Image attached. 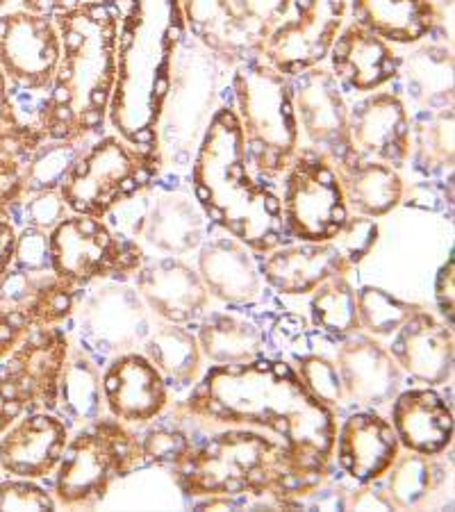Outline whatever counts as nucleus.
Returning a JSON list of instances; mask_svg holds the SVG:
<instances>
[{
  "label": "nucleus",
  "instance_id": "nucleus-1",
  "mask_svg": "<svg viewBox=\"0 0 455 512\" xmlns=\"http://www.w3.org/2000/svg\"><path fill=\"white\" fill-rule=\"evenodd\" d=\"M176 415L208 428H258L276 437L305 476L324 481L335 472L337 412L305 390L285 358H262L203 371L176 403Z\"/></svg>",
  "mask_w": 455,
  "mask_h": 512
},
{
  "label": "nucleus",
  "instance_id": "nucleus-2",
  "mask_svg": "<svg viewBox=\"0 0 455 512\" xmlns=\"http://www.w3.org/2000/svg\"><path fill=\"white\" fill-rule=\"evenodd\" d=\"M60 64L35 119L44 139L89 144L107 132L119 73V12L107 0H85L55 16Z\"/></svg>",
  "mask_w": 455,
  "mask_h": 512
},
{
  "label": "nucleus",
  "instance_id": "nucleus-3",
  "mask_svg": "<svg viewBox=\"0 0 455 512\" xmlns=\"http://www.w3.org/2000/svg\"><path fill=\"white\" fill-rule=\"evenodd\" d=\"M187 183L210 224L237 237L255 253L289 242L278 185L255 176L242 128L226 98L205 128Z\"/></svg>",
  "mask_w": 455,
  "mask_h": 512
},
{
  "label": "nucleus",
  "instance_id": "nucleus-4",
  "mask_svg": "<svg viewBox=\"0 0 455 512\" xmlns=\"http://www.w3.org/2000/svg\"><path fill=\"white\" fill-rule=\"evenodd\" d=\"M182 497H251L267 499L278 510H303V499L321 481L305 476L276 437L258 428H214L194 440L171 467Z\"/></svg>",
  "mask_w": 455,
  "mask_h": 512
},
{
  "label": "nucleus",
  "instance_id": "nucleus-5",
  "mask_svg": "<svg viewBox=\"0 0 455 512\" xmlns=\"http://www.w3.org/2000/svg\"><path fill=\"white\" fill-rule=\"evenodd\" d=\"M119 12V73L107 126L157 151V119L169 87L173 51L185 35L178 0H107ZM160 153V151H157Z\"/></svg>",
  "mask_w": 455,
  "mask_h": 512
},
{
  "label": "nucleus",
  "instance_id": "nucleus-6",
  "mask_svg": "<svg viewBox=\"0 0 455 512\" xmlns=\"http://www.w3.org/2000/svg\"><path fill=\"white\" fill-rule=\"evenodd\" d=\"M230 71L189 32L178 39L157 119V151L164 171L187 173L205 128L228 98Z\"/></svg>",
  "mask_w": 455,
  "mask_h": 512
},
{
  "label": "nucleus",
  "instance_id": "nucleus-7",
  "mask_svg": "<svg viewBox=\"0 0 455 512\" xmlns=\"http://www.w3.org/2000/svg\"><path fill=\"white\" fill-rule=\"evenodd\" d=\"M228 101L242 128L253 173L278 185L301 146L292 82L262 57H251L230 71Z\"/></svg>",
  "mask_w": 455,
  "mask_h": 512
},
{
  "label": "nucleus",
  "instance_id": "nucleus-8",
  "mask_svg": "<svg viewBox=\"0 0 455 512\" xmlns=\"http://www.w3.org/2000/svg\"><path fill=\"white\" fill-rule=\"evenodd\" d=\"M114 233L139 244L146 255L189 258L201 249L212 224L198 205L187 173L162 171L105 217Z\"/></svg>",
  "mask_w": 455,
  "mask_h": 512
},
{
  "label": "nucleus",
  "instance_id": "nucleus-9",
  "mask_svg": "<svg viewBox=\"0 0 455 512\" xmlns=\"http://www.w3.org/2000/svg\"><path fill=\"white\" fill-rule=\"evenodd\" d=\"M146 467L135 428L103 415L76 428L55 469L53 497L64 508H96L110 487Z\"/></svg>",
  "mask_w": 455,
  "mask_h": 512
},
{
  "label": "nucleus",
  "instance_id": "nucleus-10",
  "mask_svg": "<svg viewBox=\"0 0 455 512\" xmlns=\"http://www.w3.org/2000/svg\"><path fill=\"white\" fill-rule=\"evenodd\" d=\"M162 171L160 153L130 144L112 130L85 146L60 192L71 214L105 219Z\"/></svg>",
  "mask_w": 455,
  "mask_h": 512
},
{
  "label": "nucleus",
  "instance_id": "nucleus-11",
  "mask_svg": "<svg viewBox=\"0 0 455 512\" xmlns=\"http://www.w3.org/2000/svg\"><path fill=\"white\" fill-rule=\"evenodd\" d=\"M155 324L132 280L105 278L78 289L73 315L64 326L73 342L105 365L117 355L142 351Z\"/></svg>",
  "mask_w": 455,
  "mask_h": 512
},
{
  "label": "nucleus",
  "instance_id": "nucleus-12",
  "mask_svg": "<svg viewBox=\"0 0 455 512\" xmlns=\"http://www.w3.org/2000/svg\"><path fill=\"white\" fill-rule=\"evenodd\" d=\"M60 53V32L51 16L21 7L0 14V71L21 117L32 126L51 94Z\"/></svg>",
  "mask_w": 455,
  "mask_h": 512
},
{
  "label": "nucleus",
  "instance_id": "nucleus-13",
  "mask_svg": "<svg viewBox=\"0 0 455 512\" xmlns=\"http://www.w3.org/2000/svg\"><path fill=\"white\" fill-rule=\"evenodd\" d=\"M278 194L287 235L296 242H330L351 217L333 162L310 146L294 153Z\"/></svg>",
  "mask_w": 455,
  "mask_h": 512
},
{
  "label": "nucleus",
  "instance_id": "nucleus-14",
  "mask_svg": "<svg viewBox=\"0 0 455 512\" xmlns=\"http://www.w3.org/2000/svg\"><path fill=\"white\" fill-rule=\"evenodd\" d=\"M53 269L76 289L96 280H132L146 253L139 244L121 237L105 219L69 214L48 233Z\"/></svg>",
  "mask_w": 455,
  "mask_h": 512
},
{
  "label": "nucleus",
  "instance_id": "nucleus-15",
  "mask_svg": "<svg viewBox=\"0 0 455 512\" xmlns=\"http://www.w3.org/2000/svg\"><path fill=\"white\" fill-rule=\"evenodd\" d=\"M349 16V0H292L285 19L262 44V60L287 78L328 60Z\"/></svg>",
  "mask_w": 455,
  "mask_h": 512
},
{
  "label": "nucleus",
  "instance_id": "nucleus-16",
  "mask_svg": "<svg viewBox=\"0 0 455 512\" xmlns=\"http://www.w3.org/2000/svg\"><path fill=\"white\" fill-rule=\"evenodd\" d=\"M69 349L71 335L64 326H30L0 362V378L10 383L23 410L55 412Z\"/></svg>",
  "mask_w": 455,
  "mask_h": 512
},
{
  "label": "nucleus",
  "instance_id": "nucleus-17",
  "mask_svg": "<svg viewBox=\"0 0 455 512\" xmlns=\"http://www.w3.org/2000/svg\"><path fill=\"white\" fill-rule=\"evenodd\" d=\"M289 82L301 144L326 155L333 167L344 162L353 153L349 142V101L344 87L321 64L289 78Z\"/></svg>",
  "mask_w": 455,
  "mask_h": 512
},
{
  "label": "nucleus",
  "instance_id": "nucleus-18",
  "mask_svg": "<svg viewBox=\"0 0 455 512\" xmlns=\"http://www.w3.org/2000/svg\"><path fill=\"white\" fill-rule=\"evenodd\" d=\"M132 285L151 315L164 324L194 326L212 310V296L187 258L146 255L142 267L132 276Z\"/></svg>",
  "mask_w": 455,
  "mask_h": 512
},
{
  "label": "nucleus",
  "instance_id": "nucleus-19",
  "mask_svg": "<svg viewBox=\"0 0 455 512\" xmlns=\"http://www.w3.org/2000/svg\"><path fill=\"white\" fill-rule=\"evenodd\" d=\"M333 355L349 408L385 410L403 390L405 374L376 337L358 330L344 340H335Z\"/></svg>",
  "mask_w": 455,
  "mask_h": 512
},
{
  "label": "nucleus",
  "instance_id": "nucleus-20",
  "mask_svg": "<svg viewBox=\"0 0 455 512\" xmlns=\"http://www.w3.org/2000/svg\"><path fill=\"white\" fill-rule=\"evenodd\" d=\"M194 267L212 301L226 308H255L269 292L260 274L258 253L214 226L196 251Z\"/></svg>",
  "mask_w": 455,
  "mask_h": 512
},
{
  "label": "nucleus",
  "instance_id": "nucleus-21",
  "mask_svg": "<svg viewBox=\"0 0 455 512\" xmlns=\"http://www.w3.org/2000/svg\"><path fill=\"white\" fill-rule=\"evenodd\" d=\"M351 151L394 169L408 167L410 112L392 89H376L349 103Z\"/></svg>",
  "mask_w": 455,
  "mask_h": 512
},
{
  "label": "nucleus",
  "instance_id": "nucleus-22",
  "mask_svg": "<svg viewBox=\"0 0 455 512\" xmlns=\"http://www.w3.org/2000/svg\"><path fill=\"white\" fill-rule=\"evenodd\" d=\"M390 89L403 98L410 114L453 107V41L444 21L401 57L399 73L390 82Z\"/></svg>",
  "mask_w": 455,
  "mask_h": 512
},
{
  "label": "nucleus",
  "instance_id": "nucleus-23",
  "mask_svg": "<svg viewBox=\"0 0 455 512\" xmlns=\"http://www.w3.org/2000/svg\"><path fill=\"white\" fill-rule=\"evenodd\" d=\"M390 417L380 410H353L337 424L333 465L353 483H374L401 453Z\"/></svg>",
  "mask_w": 455,
  "mask_h": 512
},
{
  "label": "nucleus",
  "instance_id": "nucleus-24",
  "mask_svg": "<svg viewBox=\"0 0 455 512\" xmlns=\"http://www.w3.org/2000/svg\"><path fill=\"white\" fill-rule=\"evenodd\" d=\"M107 415L128 426H146L164 415L171 392L160 371L142 351L117 355L103 365Z\"/></svg>",
  "mask_w": 455,
  "mask_h": 512
},
{
  "label": "nucleus",
  "instance_id": "nucleus-25",
  "mask_svg": "<svg viewBox=\"0 0 455 512\" xmlns=\"http://www.w3.org/2000/svg\"><path fill=\"white\" fill-rule=\"evenodd\" d=\"M69 437L71 428L57 412H23L0 435V469L30 481L48 478L60 465Z\"/></svg>",
  "mask_w": 455,
  "mask_h": 512
},
{
  "label": "nucleus",
  "instance_id": "nucleus-26",
  "mask_svg": "<svg viewBox=\"0 0 455 512\" xmlns=\"http://www.w3.org/2000/svg\"><path fill=\"white\" fill-rule=\"evenodd\" d=\"M387 351L410 381L426 387L451 383L455 340L453 326L421 308L390 337Z\"/></svg>",
  "mask_w": 455,
  "mask_h": 512
},
{
  "label": "nucleus",
  "instance_id": "nucleus-27",
  "mask_svg": "<svg viewBox=\"0 0 455 512\" xmlns=\"http://www.w3.org/2000/svg\"><path fill=\"white\" fill-rule=\"evenodd\" d=\"M264 283L278 296H308L330 276H351V267L337 244L330 242H289L267 253H258Z\"/></svg>",
  "mask_w": 455,
  "mask_h": 512
},
{
  "label": "nucleus",
  "instance_id": "nucleus-28",
  "mask_svg": "<svg viewBox=\"0 0 455 512\" xmlns=\"http://www.w3.org/2000/svg\"><path fill=\"white\" fill-rule=\"evenodd\" d=\"M328 62L344 92L371 94L396 78L401 55L385 39L349 21L330 46Z\"/></svg>",
  "mask_w": 455,
  "mask_h": 512
},
{
  "label": "nucleus",
  "instance_id": "nucleus-29",
  "mask_svg": "<svg viewBox=\"0 0 455 512\" xmlns=\"http://www.w3.org/2000/svg\"><path fill=\"white\" fill-rule=\"evenodd\" d=\"M390 421L401 449L442 456L453 444V406L437 387H408L390 403Z\"/></svg>",
  "mask_w": 455,
  "mask_h": 512
},
{
  "label": "nucleus",
  "instance_id": "nucleus-30",
  "mask_svg": "<svg viewBox=\"0 0 455 512\" xmlns=\"http://www.w3.org/2000/svg\"><path fill=\"white\" fill-rule=\"evenodd\" d=\"M78 289L53 264L37 269L12 267L0 278V305L28 319L30 326H64L73 315Z\"/></svg>",
  "mask_w": 455,
  "mask_h": 512
},
{
  "label": "nucleus",
  "instance_id": "nucleus-31",
  "mask_svg": "<svg viewBox=\"0 0 455 512\" xmlns=\"http://www.w3.org/2000/svg\"><path fill=\"white\" fill-rule=\"evenodd\" d=\"M178 5L189 35L228 69L262 55L264 41L246 26L230 0H178Z\"/></svg>",
  "mask_w": 455,
  "mask_h": 512
},
{
  "label": "nucleus",
  "instance_id": "nucleus-32",
  "mask_svg": "<svg viewBox=\"0 0 455 512\" xmlns=\"http://www.w3.org/2000/svg\"><path fill=\"white\" fill-rule=\"evenodd\" d=\"M194 333L203 360L212 367L246 365L269 355L267 328L258 319L239 312V308L205 312L194 324Z\"/></svg>",
  "mask_w": 455,
  "mask_h": 512
},
{
  "label": "nucleus",
  "instance_id": "nucleus-33",
  "mask_svg": "<svg viewBox=\"0 0 455 512\" xmlns=\"http://www.w3.org/2000/svg\"><path fill=\"white\" fill-rule=\"evenodd\" d=\"M351 21L392 46H412L444 21L435 0H349Z\"/></svg>",
  "mask_w": 455,
  "mask_h": 512
},
{
  "label": "nucleus",
  "instance_id": "nucleus-34",
  "mask_svg": "<svg viewBox=\"0 0 455 512\" xmlns=\"http://www.w3.org/2000/svg\"><path fill=\"white\" fill-rule=\"evenodd\" d=\"M335 171L351 214L380 219L401 205L405 183L401 171L390 164L351 153L335 164Z\"/></svg>",
  "mask_w": 455,
  "mask_h": 512
},
{
  "label": "nucleus",
  "instance_id": "nucleus-35",
  "mask_svg": "<svg viewBox=\"0 0 455 512\" xmlns=\"http://www.w3.org/2000/svg\"><path fill=\"white\" fill-rule=\"evenodd\" d=\"M142 353L160 371L169 392L182 399L203 376V353L192 326L157 321L146 337Z\"/></svg>",
  "mask_w": 455,
  "mask_h": 512
},
{
  "label": "nucleus",
  "instance_id": "nucleus-36",
  "mask_svg": "<svg viewBox=\"0 0 455 512\" xmlns=\"http://www.w3.org/2000/svg\"><path fill=\"white\" fill-rule=\"evenodd\" d=\"M55 412L69 424V428H80L107 415L103 394V365H98L73 340L60 378Z\"/></svg>",
  "mask_w": 455,
  "mask_h": 512
},
{
  "label": "nucleus",
  "instance_id": "nucleus-37",
  "mask_svg": "<svg viewBox=\"0 0 455 512\" xmlns=\"http://www.w3.org/2000/svg\"><path fill=\"white\" fill-rule=\"evenodd\" d=\"M408 164L424 180L453 178L455 164V112L424 110L410 114Z\"/></svg>",
  "mask_w": 455,
  "mask_h": 512
},
{
  "label": "nucleus",
  "instance_id": "nucleus-38",
  "mask_svg": "<svg viewBox=\"0 0 455 512\" xmlns=\"http://www.w3.org/2000/svg\"><path fill=\"white\" fill-rule=\"evenodd\" d=\"M446 478H451V467L446 469L440 456H424L405 449L380 478V483L394 510H421L433 506V499L442 492Z\"/></svg>",
  "mask_w": 455,
  "mask_h": 512
},
{
  "label": "nucleus",
  "instance_id": "nucleus-39",
  "mask_svg": "<svg viewBox=\"0 0 455 512\" xmlns=\"http://www.w3.org/2000/svg\"><path fill=\"white\" fill-rule=\"evenodd\" d=\"M314 335H317V330L310 326L301 337H296V340L278 355L292 362L303 387L314 396V399L321 401L328 408H333L337 412V417H342L344 412L349 410V406H346L344 401L342 378H339V369L333 355L335 342L330 346V351L314 349Z\"/></svg>",
  "mask_w": 455,
  "mask_h": 512
},
{
  "label": "nucleus",
  "instance_id": "nucleus-40",
  "mask_svg": "<svg viewBox=\"0 0 455 512\" xmlns=\"http://www.w3.org/2000/svg\"><path fill=\"white\" fill-rule=\"evenodd\" d=\"M310 326L330 340L358 333V299L349 276H330L310 292Z\"/></svg>",
  "mask_w": 455,
  "mask_h": 512
},
{
  "label": "nucleus",
  "instance_id": "nucleus-41",
  "mask_svg": "<svg viewBox=\"0 0 455 512\" xmlns=\"http://www.w3.org/2000/svg\"><path fill=\"white\" fill-rule=\"evenodd\" d=\"M85 146L87 144L44 139L37 146V151L30 155L28 162L23 164L21 196L39 192H60L73 164L80 158V153L85 151Z\"/></svg>",
  "mask_w": 455,
  "mask_h": 512
},
{
  "label": "nucleus",
  "instance_id": "nucleus-42",
  "mask_svg": "<svg viewBox=\"0 0 455 512\" xmlns=\"http://www.w3.org/2000/svg\"><path fill=\"white\" fill-rule=\"evenodd\" d=\"M355 299H358L360 330L376 340L392 337L405 321L421 310L419 303L405 301L378 285H362L355 289Z\"/></svg>",
  "mask_w": 455,
  "mask_h": 512
},
{
  "label": "nucleus",
  "instance_id": "nucleus-43",
  "mask_svg": "<svg viewBox=\"0 0 455 512\" xmlns=\"http://www.w3.org/2000/svg\"><path fill=\"white\" fill-rule=\"evenodd\" d=\"M144 428L146 431L139 433V442H142L146 465H162L169 469L176 467L194 442L187 428L182 426V417L178 415H160Z\"/></svg>",
  "mask_w": 455,
  "mask_h": 512
},
{
  "label": "nucleus",
  "instance_id": "nucleus-44",
  "mask_svg": "<svg viewBox=\"0 0 455 512\" xmlns=\"http://www.w3.org/2000/svg\"><path fill=\"white\" fill-rule=\"evenodd\" d=\"M41 142H44V135L37 126L21 117L7 87L5 73L0 71V155L26 164Z\"/></svg>",
  "mask_w": 455,
  "mask_h": 512
},
{
  "label": "nucleus",
  "instance_id": "nucleus-45",
  "mask_svg": "<svg viewBox=\"0 0 455 512\" xmlns=\"http://www.w3.org/2000/svg\"><path fill=\"white\" fill-rule=\"evenodd\" d=\"M10 214L19 228L30 226L44 230V233H51L71 212L66 208L62 192H39L21 196Z\"/></svg>",
  "mask_w": 455,
  "mask_h": 512
},
{
  "label": "nucleus",
  "instance_id": "nucleus-46",
  "mask_svg": "<svg viewBox=\"0 0 455 512\" xmlns=\"http://www.w3.org/2000/svg\"><path fill=\"white\" fill-rule=\"evenodd\" d=\"M380 237V226L376 219L360 217V214H351L346 219L342 230L333 237L337 249L342 251L346 262L351 267H360V264L369 258L371 251L376 249Z\"/></svg>",
  "mask_w": 455,
  "mask_h": 512
},
{
  "label": "nucleus",
  "instance_id": "nucleus-47",
  "mask_svg": "<svg viewBox=\"0 0 455 512\" xmlns=\"http://www.w3.org/2000/svg\"><path fill=\"white\" fill-rule=\"evenodd\" d=\"M53 492L30 478L7 476L0 481V512L5 510H55Z\"/></svg>",
  "mask_w": 455,
  "mask_h": 512
},
{
  "label": "nucleus",
  "instance_id": "nucleus-48",
  "mask_svg": "<svg viewBox=\"0 0 455 512\" xmlns=\"http://www.w3.org/2000/svg\"><path fill=\"white\" fill-rule=\"evenodd\" d=\"M235 12L262 41L285 19L292 0H230Z\"/></svg>",
  "mask_w": 455,
  "mask_h": 512
},
{
  "label": "nucleus",
  "instance_id": "nucleus-49",
  "mask_svg": "<svg viewBox=\"0 0 455 512\" xmlns=\"http://www.w3.org/2000/svg\"><path fill=\"white\" fill-rule=\"evenodd\" d=\"M401 205L426 212H446L453 208V178L449 180H424L403 189Z\"/></svg>",
  "mask_w": 455,
  "mask_h": 512
},
{
  "label": "nucleus",
  "instance_id": "nucleus-50",
  "mask_svg": "<svg viewBox=\"0 0 455 512\" xmlns=\"http://www.w3.org/2000/svg\"><path fill=\"white\" fill-rule=\"evenodd\" d=\"M346 510H394L380 481L353 483L346 497Z\"/></svg>",
  "mask_w": 455,
  "mask_h": 512
},
{
  "label": "nucleus",
  "instance_id": "nucleus-51",
  "mask_svg": "<svg viewBox=\"0 0 455 512\" xmlns=\"http://www.w3.org/2000/svg\"><path fill=\"white\" fill-rule=\"evenodd\" d=\"M23 185V164L19 160L0 155V208L10 210L21 196Z\"/></svg>",
  "mask_w": 455,
  "mask_h": 512
},
{
  "label": "nucleus",
  "instance_id": "nucleus-52",
  "mask_svg": "<svg viewBox=\"0 0 455 512\" xmlns=\"http://www.w3.org/2000/svg\"><path fill=\"white\" fill-rule=\"evenodd\" d=\"M435 303L440 308V315L446 324L453 326V310H455V267L449 255L446 262L437 271L435 278Z\"/></svg>",
  "mask_w": 455,
  "mask_h": 512
},
{
  "label": "nucleus",
  "instance_id": "nucleus-53",
  "mask_svg": "<svg viewBox=\"0 0 455 512\" xmlns=\"http://www.w3.org/2000/svg\"><path fill=\"white\" fill-rule=\"evenodd\" d=\"M28 328L30 324L26 317L19 315V312L12 308L0 305V362L10 355V351L19 344V340Z\"/></svg>",
  "mask_w": 455,
  "mask_h": 512
},
{
  "label": "nucleus",
  "instance_id": "nucleus-54",
  "mask_svg": "<svg viewBox=\"0 0 455 512\" xmlns=\"http://www.w3.org/2000/svg\"><path fill=\"white\" fill-rule=\"evenodd\" d=\"M16 235H19V226H16L10 210L0 208V278H3L7 274V269L12 267Z\"/></svg>",
  "mask_w": 455,
  "mask_h": 512
},
{
  "label": "nucleus",
  "instance_id": "nucleus-55",
  "mask_svg": "<svg viewBox=\"0 0 455 512\" xmlns=\"http://www.w3.org/2000/svg\"><path fill=\"white\" fill-rule=\"evenodd\" d=\"M16 3H19L21 10L44 14L55 19V16L76 10V7L85 3V0H16Z\"/></svg>",
  "mask_w": 455,
  "mask_h": 512
},
{
  "label": "nucleus",
  "instance_id": "nucleus-56",
  "mask_svg": "<svg viewBox=\"0 0 455 512\" xmlns=\"http://www.w3.org/2000/svg\"><path fill=\"white\" fill-rule=\"evenodd\" d=\"M23 406L21 401L16 399L10 383L5 378H0V435L5 433V428L12 424L14 419H19L23 415Z\"/></svg>",
  "mask_w": 455,
  "mask_h": 512
},
{
  "label": "nucleus",
  "instance_id": "nucleus-57",
  "mask_svg": "<svg viewBox=\"0 0 455 512\" xmlns=\"http://www.w3.org/2000/svg\"><path fill=\"white\" fill-rule=\"evenodd\" d=\"M7 3H10V0H0V14L5 12V7H7Z\"/></svg>",
  "mask_w": 455,
  "mask_h": 512
}]
</instances>
